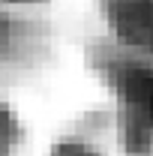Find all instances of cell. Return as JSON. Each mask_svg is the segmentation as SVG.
Listing matches in <instances>:
<instances>
[{
	"mask_svg": "<svg viewBox=\"0 0 153 156\" xmlns=\"http://www.w3.org/2000/svg\"><path fill=\"white\" fill-rule=\"evenodd\" d=\"M120 90L126 102L141 114V120L153 129V69H126L120 75Z\"/></svg>",
	"mask_w": 153,
	"mask_h": 156,
	"instance_id": "obj_1",
	"label": "cell"
},
{
	"mask_svg": "<svg viewBox=\"0 0 153 156\" xmlns=\"http://www.w3.org/2000/svg\"><path fill=\"white\" fill-rule=\"evenodd\" d=\"M54 156H96V153H90V150L81 147V144H63V147L54 150Z\"/></svg>",
	"mask_w": 153,
	"mask_h": 156,
	"instance_id": "obj_2",
	"label": "cell"
},
{
	"mask_svg": "<svg viewBox=\"0 0 153 156\" xmlns=\"http://www.w3.org/2000/svg\"><path fill=\"white\" fill-rule=\"evenodd\" d=\"M3 135H6V114L0 111V141H3Z\"/></svg>",
	"mask_w": 153,
	"mask_h": 156,
	"instance_id": "obj_3",
	"label": "cell"
},
{
	"mask_svg": "<svg viewBox=\"0 0 153 156\" xmlns=\"http://www.w3.org/2000/svg\"><path fill=\"white\" fill-rule=\"evenodd\" d=\"M15 3H30V0H15Z\"/></svg>",
	"mask_w": 153,
	"mask_h": 156,
	"instance_id": "obj_4",
	"label": "cell"
}]
</instances>
